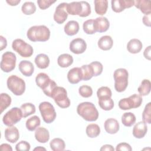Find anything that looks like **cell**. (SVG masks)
I'll use <instances>...</instances> for the list:
<instances>
[{
  "label": "cell",
  "mask_w": 151,
  "mask_h": 151,
  "mask_svg": "<svg viewBox=\"0 0 151 151\" xmlns=\"http://www.w3.org/2000/svg\"><path fill=\"white\" fill-rule=\"evenodd\" d=\"M21 11L25 15H31L36 11V6L32 2H25L21 6Z\"/></svg>",
  "instance_id": "39"
},
{
  "label": "cell",
  "mask_w": 151,
  "mask_h": 151,
  "mask_svg": "<svg viewBox=\"0 0 151 151\" xmlns=\"http://www.w3.org/2000/svg\"><path fill=\"white\" fill-rule=\"evenodd\" d=\"M17 57L14 53L11 51H6L2 55L1 61V69L5 73L12 71L16 65Z\"/></svg>",
  "instance_id": "11"
},
{
  "label": "cell",
  "mask_w": 151,
  "mask_h": 151,
  "mask_svg": "<svg viewBox=\"0 0 151 151\" xmlns=\"http://www.w3.org/2000/svg\"><path fill=\"white\" fill-rule=\"evenodd\" d=\"M77 112L87 122H94L99 117V111L93 103L85 101L80 103L77 107Z\"/></svg>",
  "instance_id": "2"
},
{
  "label": "cell",
  "mask_w": 151,
  "mask_h": 151,
  "mask_svg": "<svg viewBox=\"0 0 151 151\" xmlns=\"http://www.w3.org/2000/svg\"><path fill=\"white\" fill-rule=\"evenodd\" d=\"M41 124V120L38 116H33L28 118L25 123L27 129L29 131L35 130Z\"/></svg>",
  "instance_id": "31"
},
{
  "label": "cell",
  "mask_w": 151,
  "mask_h": 151,
  "mask_svg": "<svg viewBox=\"0 0 151 151\" xmlns=\"http://www.w3.org/2000/svg\"><path fill=\"white\" fill-rule=\"evenodd\" d=\"M35 63L37 66L41 69L47 68L50 64V58L45 54H40L35 58Z\"/></svg>",
  "instance_id": "28"
},
{
  "label": "cell",
  "mask_w": 151,
  "mask_h": 151,
  "mask_svg": "<svg viewBox=\"0 0 151 151\" xmlns=\"http://www.w3.org/2000/svg\"><path fill=\"white\" fill-rule=\"evenodd\" d=\"M99 47L104 51L110 50L113 45V41L112 38L109 35L102 36L98 41Z\"/></svg>",
  "instance_id": "26"
},
{
  "label": "cell",
  "mask_w": 151,
  "mask_h": 151,
  "mask_svg": "<svg viewBox=\"0 0 151 151\" xmlns=\"http://www.w3.org/2000/svg\"><path fill=\"white\" fill-rule=\"evenodd\" d=\"M38 108L44 122L50 124L54 121L57 114L52 104L48 101H43L39 104Z\"/></svg>",
  "instance_id": "7"
},
{
  "label": "cell",
  "mask_w": 151,
  "mask_h": 151,
  "mask_svg": "<svg viewBox=\"0 0 151 151\" xmlns=\"http://www.w3.org/2000/svg\"><path fill=\"white\" fill-rule=\"evenodd\" d=\"M8 89L15 96H21L25 90V83L23 79L15 76H10L6 81Z\"/></svg>",
  "instance_id": "5"
},
{
  "label": "cell",
  "mask_w": 151,
  "mask_h": 151,
  "mask_svg": "<svg viewBox=\"0 0 151 151\" xmlns=\"http://www.w3.org/2000/svg\"><path fill=\"white\" fill-rule=\"evenodd\" d=\"M68 15V14L67 11V3L63 2L56 7L53 18L57 24H61L65 21Z\"/></svg>",
  "instance_id": "12"
},
{
  "label": "cell",
  "mask_w": 151,
  "mask_h": 151,
  "mask_svg": "<svg viewBox=\"0 0 151 151\" xmlns=\"http://www.w3.org/2000/svg\"><path fill=\"white\" fill-rule=\"evenodd\" d=\"M18 68L21 73L26 77L31 76L34 71L33 64L28 60H22L18 65Z\"/></svg>",
  "instance_id": "18"
},
{
  "label": "cell",
  "mask_w": 151,
  "mask_h": 151,
  "mask_svg": "<svg viewBox=\"0 0 151 151\" xmlns=\"http://www.w3.org/2000/svg\"><path fill=\"white\" fill-rule=\"evenodd\" d=\"M143 47L142 42L136 38L131 39L127 44V51L132 54H137L139 52Z\"/></svg>",
  "instance_id": "24"
},
{
  "label": "cell",
  "mask_w": 151,
  "mask_h": 151,
  "mask_svg": "<svg viewBox=\"0 0 151 151\" xmlns=\"http://www.w3.org/2000/svg\"><path fill=\"white\" fill-rule=\"evenodd\" d=\"M90 64L93 70L94 76H98L101 74L103 67L101 63L99 61H93L90 63Z\"/></svg>",
  "instance_id": "43"
},
{
  "label": "cell",
  "mask_w": 151,
  "mask_h": 151,
  "mask_svg": "<svg viewBox=\"0 0 151 151\" xmlns=\"http://www.w3.org/2000/svg\"><path fill=\"white\" fill-rule=\"evenodd\" d=\"M22 116L21 109L18 107H12L3 116L2 122L7 126H12L19 122Z\"/></svg>",
  "instance_id": "10"
},
{
  "label": "cell",
  "mask_w": 151,
  "mask_h": 151,
  "mask_svg": "<svg viewBox=\"0 0 151 151\" xmlns=\"http://www.w3.org/2000/svg\"><path fill=\"white\" fill-rule=\"evenodd\" d=\"M101 151L107 150V151H114V147L110 145H103L100 149Z\"/></svg>",
  "instance_id": "53"
},
{
  "label": "cell",
  "mask_w": 151,
  "mask_h": 151,
  "mask_svg": "<svg viewBox=\"0 0 151 151\" xmlns=\"http://www.w3.org/2000/svg\"><path fill=\"white\" fill-rule=\"evenodd\" d=\"M0 148L1 150L2 151H4V150H7V151H12V148L11 146V145H9V144L7 143H3L0 146Z\"/></svg>",
  "instance_id": "52"
},
{
  "label": "cell",
  "mask_w": 151,
  "mask_h": 151,
  "mask_svg": "<svg viewBox=\"0 0 151 151\" xmlns=\"http://www.w3.org/2000/svg\"><path fill=\"white\" fill-rule=\"evenodd\" d=\"M136 116L131 112L124 113L122 116V123L126 127H130L136 122Z\"/></svg>",
  "instance_id": "34"
},
{
  "label": "cell",
  "mask_w": 151,
  "mask_h": 151,
  "mask_svg": "<svg viewBox=\"0 0 151 151\" xmlns=\"http://www.w3.org/2000/svg\"><path fill=\"white\" fill-rule=\"evenodd\" d=\"M142 120L143 121L148 124L151 123V103H148L144 109L142 113Z\"/></svg>",
  "instance_id": "41"
},
{
  "label": "cell",
  "mask_w": 151,
  "mask_h": 151,
  "mask_svg": "<svg viewBox=\"0 0 151 151\" xmlns=\"http://www.w3.org/2000/svg\"><path fill=\"white\" fill-rule=\"evenodd\" d=\"M70 50L74 54H80L83 53L87 48L86 41L80 38L73 40L70 43Z\"/></svg>",
  "instance_id": "13"
},
{
  "label": "cell",
  "mask_w": 151,
  "mask_h": 151,
  "mask_svg": "<svg viewBox=\"0 0 151 151\" xmlns=\"http://www.w3.org/2000/svg\"><path fill=\"white\" fill-rule=\"evenodd\" d=\"M67 11L68 14L80 17L83 12V5L81 1L67 3Z\"/></svg>",
  "instance_id": "21"
},
{
  "label": "cell",
  "mask_w": 151,
  "mask_h": 151,
  "mask_svg": "<svg viewBox=\"0 0 151 151\" xmlns=\"http://www.w3.org/2000/svg\"><path fill=\"white\" fill-rule=\"evenodd\" d=\"M80 26L77 21L74 20L69 21L64 26V29L65 33L69 36H73L77 34L79 31Z\"/></svg>",
  "instance_id": "23"
},
{
  "label": "cell",
  "mask_w": 151,
  "mask_h": 151,
  "mask_svg": "<svg viewBox=\"0 0 151 151\" xmlns=\"http://www.w3.org/2000/svg\"><path fill=\"white\" fill-rule=\"evenodd\" d=\"M99 99V105L104 110L109 111L114 107V101L110 96H103Z\"/></svg>",
  "instance_id": "27"
},
{
  "label": "cell",
  "mask_w": 151,
  "mask_h": 151,
  "mask_svg": "<svg viewBox=\"0 0 151 151\" xmlns=\"http://www.w3.org/2000/svg\"><path fill=\"white\" fill-rule=\"evenodd\" d=\"M50 148L53 151H62L65 149V144L64 141L61 138H54L50 143Z\"/></svg>",
  "instance_id": "32"
},
{
  "label": "cell",
  "mask_w": 151,
  "mask_h": 151,
  "mask_svg": "<svg viewBox=\"0 0 151 151\" xmlns=\"http://www.w3.org/2000/svg\"><path fill=\"white\" fill-rule=\"evenodd\" d=\"M94 9L97 14L100 15H103L106 13L108 8V1L95 0L94 1Z\"/></svg>",
  "instance_id": "30"
},
{
  "label": "cell",
  "mask_w": 151,
  "mask_h": 151,
  "mask_svg": "<svg viewBox=\"0 0 151 151\" xmlns=\"http://www.w3.org/2000/svg\"><path fill=\"white\" fill-rule=\"evenodd\" d=\"M0 50L1 51L3 50L7 46V41L5 38H4L2 35L0 36Z\"/></svg>",
  "instance_id": "50"
},
{
  "label": "cell",
  "mask_w": 151,
  "mask_h": 151,
  "mask_svg": "<svg viewBox=\"0 0 151 151\" xmlns=\"http://www.w3.org/2000/svg\"><path fill=\"white\" fill-rule=\"evenodd\" d=\"M116 150L117 151H119V150H125V151H131L132 150V147L130 146V145L127 143H125V142H123V143H119L117 146H116Z\"/></svg>",
  "instance_id": "48"
},
{
  "label": "cell",
  "mask_w": 151,
  "mask_h": 151,
  "mask_svg": "<svg viewBox=\"0 0 151 151\" xmlns=\"http://www.w3.org/2000/svg\"><path fill=\"white\" fill-rule=\"evenodd\" d=\"M78 93L82 97L84 98H88L92 96L93 90L92 88L87 85H83L78 88Z\"/></svg>",
  "instance_id": "42"
},
{
  "label": "cell",
  "mask_w": 151,
  "mask_h": 151,
  "mask_svg": "<svg viewBox=\"0 0 151 151\" xmlns=\"http://www.w3.org/2000/svg\"><path fill=\"white\" fill-rule=\"evenodd\" d=\"M147 127L146 123L143 121L139 122L133 127V135L137 139L143 138L147 133Z\"/></svg>",
  "instance_id": "20"
},
{
  "label": "cell",
  "mask_w": 151,
  "mask_h": 151,
  "mask_svg": "<svg viewBox=\"0 0 151 151\" xmlns=\"http://www.w3.org/2000/svg\"><path fill=\"white\" fill-rule=\"evenodd\" d=\"M6 2L11 6H15L18 5L21 1L20 0H6Z\"/></svg>",
  "instance_id": "54"
},
{
  "label": "cell",
  "mask_w": 151,
  "mask_h": 151,
  "mask_svg": "<svg viewBox=\"0 0 151 151\" xmlns=\"http://www.w3.org/2000/svg\"><path fill=\"white\" fill-rule=\"evenodd\" d=\"M35 82L37 85L42 90L44 93L50 97H51L53 90L57 86L56 83L50 79V77L44 73H40L37 75Z\"/></svg>",
  "instance_id": "3"
},
{
  "label": "cell",
  "mask_w": 151,
  "mask_h": 151,
  "mask_svg": "<svg viewBox=\"0 0 151 151\" xmlns=\"http://www.w3.org/2000/svg\"><path fill=\"white\" fill-rule=\"evenodd\" d=\"M5 138L11 143H14L19 138V133L18 129L15 126H9L5 130Z\"/></svg>",
  "instance_id": "17"
},
{
  "label": "cell",
  "mask_w": 151,
  "mask_h": 151,
  "mask_svg": "<svg viewBox=\"0 0 151 151\" xmlns=\"http://www.w3.org/2000/svg\"><path fill=\"white\" fill-rule=\"evenodd\" d=\"M104 129L109 134L116 133L120 129V125L118 121L113 118H109L106 120L104 123Z\"/></svg>",
  "instance_id": "19"
},
{
  "label": "cell",
  "mask_w": 151,
  "mask_h": 151,
  "mask_svg": "<svg viewBox=\"0 0 151 151\" xmlns=\"http://www.w3.org/2000/svg\"><path fill=\"white\" fill-rule=\"evenodd\" d=\"M27 36L32 42H44L49 40L50 31L45 25H34L28 29Z\"/></svg>",
  "instance_id": "1"
},
{
  "label": "cell",
  "mask_w": 151,
  "mask_h": 151,
  "mask_svg": "<svg viewBox=\"0 0 151 151\" xmlns=\"http://www.w3.org/2000/svg\"><path fill=\"white\" fill-rule=\"evenodd\" d=\"M150 81L148 79H144L142 80L140 86L137 88V91L139 93V95L141 96H147L149 94L150 91Z\"/></svg>",
  "instance_id": "35"
},
{
  "label": "cell",
  "mask_w": 151,
  "mask_h": 151,
  "mask_svg": "<svg viewBox=\"0 0 151 151\" xmlns=\"http://www.w3.org/2000/svg\"><path fill=\"white\" fill-rule=\"evenodd\" d=\"M51 97L61 108L65 109L70 106V100L67 96V91L63 87L57 86L53 90Z\"/></svg>",
  "instance_id": "6"
},
{
  "label": "cell",
  "mask_w": 151,
  "mask_h": 151,
  "mask_svg": "<svg viewBox=\"0 0 151 151\" xmlns=\"http://www.w3.org/2000/svg\"><path fill=\"white\" fill-rule=\"evenodd\" d=\"M11 97L7 93H2L0 96V109L1 113H2L7 107H8L11 103Z\"/></svg>",
  "instance_id": "37"
},
{
  "label": "cell",
  "mask_w": 151,
  "mask_h": 151,
  "mask_svg": "<svg viewBox=\"0 0 151 151\" xmlns=\"http://www.w3.org/2000/svg\"><path fill=\"white\" fill-rule=\"evenodd\" d=\"M81 4L83 5V12L80 15V17H88L91 14V7L89 3L87 1H81Z\"/></svg>",
  "instance_id": "46"
},
{
  "label": "cell",
  "mask_w": 151,
  "mask_h": 151,
  "mask_svg": "<svg viewBox=\"0 0 151 151\" xmlns=\"http://www.w3.org/2000/svg\"><path fill=\"white\" fill-rule=\"evenodd\" d=\"M56 1L52 0H38L37 4L38 6L41 9H45L50 7L52 4L55 3Z\"/></svg>",
  "instance_id": "47"
},
{
  "label": "cell",
  "mask_w": 151,
  "mask_h": 151,
  "mask_svg": "<svg viewBox=\"0 0 151 151\" xmlns=\"http://www.w3.org/2000/svg\"><path fill=\"white\" fill-rule=\"evenodd\" d=\"M82 78L83 73L81 67H74L70 69L67 73V79L71 84H77Z\"/></svg>",
  "instance_id": "15"
},
{
  "label": "cell",
  "mask_w": 151,
  "mask_h": 151,
  "mask_svg": "<svg viewBox=\"0 0 151 151\" xmlns=\"http://www.w3.org/2000/svg\"><path fill=\"white\" fill-rule=\"evenodd\" d=\"M42 150H46V149L43 147H41V146H38V147H37L34 149V150H38V151Z\"/></svg>",
  "instance_id": "55"
},
{
  "label": "cell",
  "mask_w": 151,
  "mask_h": 151,
  "mask_svg": "<svg viewBox=\"0 0 151 151\" xmlns=\"http://www.w3.org/2000/svg\"><path fill=\"white\" fill-rule=\"evenodd\" d=\"M20 109L22 112V116L24 118H25L35 113L36 111L35 106L31 103H26L22 104L20 107Z\"/></svg>",
  "instance_id": "36"
},
{
  "label": "cell",
  "mask_w": 151,
  "mask_h": 151,
  "mask_svg": "<svg viewBox=\"0 0 151 151\" xmlns=\"http://www.w3.org/2000/svg\"><path fill=\"white\" fill-rule=\"evenodd\" d=\"M143 23L147 27H150V14L149 15H145L143 16L142 19Z\"/></svg>",
  "instance_id": "49"
},
{
  "label": "cell",
  "mask_w": 151,
  "mask_h": 151,
  "mask_svg": "<svg viewBox=\"0 0 151 151\" xmlns=\"http://www.w3.org/2000/svg\"><path fill=\"white\" fill-rule=\"evenodd\" d=\"M73 63V57L68 54H63L58 56L57 63L62 68H66L71 65Z\"/></svg>",
  "instance_id": "29"
},
{
  "label": "cell",
  "mask_w": 151,
  "mask_h": 151,
  "mask_svg": "<svg viewBox=\"0 0 151 151\" xmlns=\"http://www.w3.org/2000/svg\"><path fill=\"white\" fill-rule=\"evenodd\" d=\"M81 68L83 73V80H89L94 76L93 70L90 64L87 65H83Z\"/></svg>",
  "instance_id": "38"
},
{
  "label": "cell",
  "mask_w": 151,
  "mask_h": 151,
  "mask_svg": "<svg viewBox=\"0 0 151 151\" xmlns=\"http://www.w3.org/2000/svg\"><path fill=\"white\" fill-rule=\"evenodd\" d=\"M87 135L90 138L97 137L100 133V128L99 126L95 123L88 124L86 129Z\"/></svg>",
  "instance_id": "33"
},
{
  "label": "cell",
  "mask_w": 151,
  "mask_h": 151,
  "mask_svg": "<svg viewBox=\"0 0 151 151\" xmlns=\"http://www.w3.org/2000/svg\"><path fill=\"white\" fill-rule=\"evenodd\" d=\"M136 8L140 9V11L145 15H149L151 13L150 1L149 0H136L134 1Z\"/></svg>",
  "instance_id": "25"
},
{
  "label": "cell",
  "mask_w": 151,
  "mask_h": 151,
  "mask_svg": "<svg viewBox=\"0 0 151 151\" xmlns=\"http://www.w3.org/2000/svg\"><path fill=\"white\" fill-rule=\"evenodd\" d=\"M94 26L96 32H104L108 30L110 27V22L107 18L104 17H100L94 19Z\"/></svg>",
  "instance_id": "16"
},
{
  "label": "cell",
  "mask_w": 151,
  "mask_h": 151,
  "mask_svg": "<svg viewBox=\"0 0 151 151\" xmlns=\"http://www.w3.org/2000/svg\"><path fill=\"white\" fill-rule=\"evenodd\" d=\"M143 99L140 95L134 94L127 98H124L119 101L118 105L120 109L126 110L137 108L142 104Z\"/></svg>",
  "instance_id": "9"
},
{
  "label": "cell",
  "mask_w": 151,
  "mask_h": 151,
  "mask_svg": "<svg viewBox=\"0 0 151 151\" xmlns=\"http://www.w3.org/2000/svg\"><path fill=\"white\" fill-rule=\"evenodd\" d=\"M112 93L110 88L106 86H102L100 87L97 91V96L98 98L103 96L111 97Z\"/></svg>",
  "instance_id": "44"
},
{
  "label": "cell",
  "mask_w": 151,
  "mask_h": 151,
  "mask_svg": "<svg viewBox=\"0 0 151 151\" xmlns=\"http://www.w3.org/2000/svg\"><path fill=\"white\" fill-rule=\"evenodd\" d=\"M150 45H149L147 47H146L143 52V55L145 57V58H146L147 60H150V51H151V50H150Z\"/></svg>",
  "instance_id": "51"
},
{
  "label": "cell",
  "mask_w": 151,
  "mask_h": 151,
  "mask_svg": "<svg viewBox=\"0 0 151 151\" xmlns=\"http://www.w3.org/2000/svg\"><path fill=\"white\" fill-rule=\"evenodd\" d=\"M12 48L22 57H29L34 52L32 46L20 38L15 39L12 41Z\"/></svg>",
  "instance_id": "8"
},
{
  "label": "cell",
  "mask_w": 151,
  "mask_h": 151,
  "mask_svg": "<svg viewBox=\"0 0 151 151\" xmlns=\"http://www.w3.org/2000/svg\"><path fill=\"white\" fill-rule=\"evenodd\" d=\"M30 144L25 140H21L15 146L17 151H28L30 150Z\"/></svg>",
  "instance_id": "45"
},
{
  "label": "cell",
  "mask_w": 151,
  "mask_h": 151,
  "mask_svg": "<svg viewBox=\"0 0 151 151\" xmlns=\"http://www.w3.org/2000/svg\"><path fill=\"white\" fill-rule=\"evenodd\" d=\"M83 28L85 33L87 34L91 35L96 32L94 19H88L83 22Z\"/></svg>",
  "instance_id": "40"
},
{
  "label": "cell",
  "mask_w": 151,
  "mask_h": 151,
  "mask_svg": "<svg viewBox=\"0 0 151 151\" xmlns=\"http://www.w3.org/2000/svg\"><path fill=\"white\" fill-rule=\"evenodd\" d=\"M129 73L125 68L116 69L113 73L114 80V88L116 91L121 93L124 91L128 85Z\"/></svg>",
  "instance_id": "4"
},
{
  "label": "cell",
  "mask_w": 151,
  "mask_h": 151,
  "mask_svg": "<svg viewBox=\"0 0 151 151\" xmlns=\"http://www.w3.org/2000/svg\"><path fill=\"white\" fill-rule=\"evenodd\" d=\"M134 4L133 0H112L111 1L112 10L115 12H121L124 9L133 6Z\"/></svg>",
  "instance_id": "14"
},
{
  "label": "cell",
  "mask_w": 151,
  "mask_h": 151,
  "mask_svg": "<svg viewBox=\"0 0 151 151\" xmlns=\"http://www.w3.org/2000/svg\"><path fill=\"white\" fill-rule=\"evenodd\" d=\"M35 138L40 143H45L47 142L50 139L48 130L43 127H38L35 132Z\"/></svg>",
  "instance_id": "22"
}]
</instances>
